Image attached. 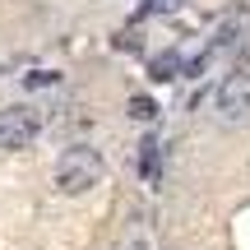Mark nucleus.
<instances>
[{
    "instance_id": "423d86ee",
    "label": "nucleus",
    "mask_w": 250,
    "mask_h": 250,
    "mask_svg": "<svg viewBox=\"0 0 250 250\" xmlns=\"http://www.w3.org/2000/svg\"><path fill=\"white\" fill-rule=\"evenodd\" d=\"M125 116H130V121H144V125H148L153 116H158V102H153V98H144V93H134V98L125 102Z\"/></svg>"
},
{
    "instance_id": "f257e3e1",
    "label": "nucleus",
    "mask_w": 250,
    "mask_h": 250,
    "mask_svg": "<svg viewBox=\"0 0 250 250\" xmlns=\"http://www.w3.org/2000/svg\"><path fill=\"white\" fill-rule=\"evenodd\" d=\"M102 171H107L102 153L88 148V144H74V148H65L61 162H56V190H61V195H88L102 181Z\"/></svg>"
},
{
    "instance_id": "9d476101",
    "label": "nucleus",
    "mask_w": 250,
    "mask_h": 250,
    "mask_svg": "<svg viewBox=\"0 0 250 250\" xmlns=\"http://www.w3.org/2000/svg\"><path fill=\"white\" fill-rule=\"evenodd\" d=\"M134 250H144V246H134Z\"/></svg>"
},
{
    "instance_id": "0eeeda50",
    "label": "nucleus",
    "mask_w": 250,
    "mask_h": 250,
    "mask_svg": "<svg viewBox=\"0 0 250 250\" xmlns=\"http://www.w3.org/2000/svg\"><path fill=\"white\" fill-rule=\"evenodd\" d=\"M232 74L250 79V42H241V51H236V70H232Z\"/></svg>"
},
{
    "instance_id": "20e7f679",
    "label": "nucleus",
    "mask_w": 250,
    "mask_h": 250,
    "mask_svg": "<svg viewBox=\"0 0 250 250\" xmlns=\"http://www.w3.org/2000/svg\"><path fill=\"white\" fill-rule=\"evenodd\" d=\"M181 70H186L181 51H158V56L148 61V79H153V83H171V79H176Z\"/></svg>"
},
{
    "instance_id": "39448f33",
    "label": "nucleus",
    "mask_w": 250,
    "mask_h": 250,
    "mask_svg": "<svg viewBox=\"0 0 250 250\" xmlns=\"http://www.w3.org/2000/svg\"><path fill=\"white\" fill-rule=\"evenodd\" d=\"M139 176L158 181V139L153 134H144V144H139Z\"/></svg>"
},
{
    "instance_id": "6e6552de",
    "label": "nucleus",
    "mask_w": 250,
    "mask_h": 250,
    "mask_svg": "<svg viewBox=\"0 0 250 250\" xmlns=\"http://www.w3.org/2000/svg\"><path fill=\"white\" fill-rule=\"evenodd\" d=\"M23 83H28V88H46V83H56V74H28Z\"/></svg>"
},
{
    "instance_id": "f03ea898",
    "label": "nucleus",
    "mask_w": 250,
    "mask_h": 250,
    "mask_svg": "<svg viewBox=\"0 0 250 250\" xmlns=\"http://www.w3.org/2000/svg\"><path fill=\"white\" fill-rule=\"evenodd\" d=\"M42 130V111L33 107H5L0 111V148H28Z\"/></svg>"
},
{
    "instance_id": "7ed1b4c3",
    "label": "nucleus",
    "mask_w": 250,
    "mask_h": 250,
    "mask_svg": "<svg viewBox=\"0 0 250 250\" xmlns=\"http://www.w3.org/2000/svg\"><path fill=\"white\" fill-rule=\"evenodd\" d=\"M213 107H218V121H227V125L250 121V79L227 74V79L218 83V93H213Z\"/></svg>"
},
{
    "instance_id": "1a4fd4ad",
    "label": "nucleus",
    "mask_w": 250,
    "mask_h": 250,
    "mask_svg": "<svg viewBox=\"0 0 250 250\" xmlns=\"http://www.w3.org/2000/svg\"><path fill=\"white\" fill-rule=\"evenodd\" d=\"M176 0H148V9H171Z\"/></svg>"
}]
</instances>
